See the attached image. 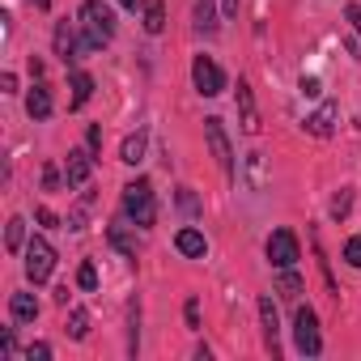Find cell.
I'll list each match as a JSON object with an SVG mask.
<instances>
[{
    "label": "cell",
    "mask_w": 361,
    "mask_h": 361,
    "mask_svg": "<svg viewBox=\"0 0 361 361\" xmlns=\"http://www.w3.org/2000/svg\"><path fill=\"white\" fill-rule=\"evenodd\" d=\"M81 30H85V47L98 51L115 39V13L111 5H102V0H85L81 5Z\"/></svg>",
    "instance_id": "cell-1"
},
{
    "label": "cell",
    "mask_w": 361,
    "mask_h": 361,
    "mask_svg": "<svg viewBox=\"0 0 361 361\" xmlns=\"http://www.w3.org/2000/svg\"><path fill=\"white\" fill-rule=\"evenodd\" d=\"M123 213H128V221L140 226V230L153 226V217H157V200H153V183H149V178H132V183L123 188Z\"/></svg>",
    "instance_id": "cell-2"
},
{
    "label": "cell",
    "mask_w": 361,
    "mask_h": 361,
    "mask_svg": "<svg viewBox=\"0 0 361 361\" xmlns=\"http://www.w3.org/2000/svg\"><path fill=\"white\" fill-rule=\"evenodd\" d=\"M293 344H298V353H302V357H319V353H323L319 319H314V310H310V306H298V314H293Z\"/></svg>",
    "instance_id": "cell-3"
},
{
    "label": "cell",
    "mask_w": 361,
    "mask_h": 361,
    "mask_svg": "<svg viewBox=\"0 0 361 361\" xmlns=\"http://www.w3.org/2000/svg\"><path fill=\"white\" fill-rule=\"evenodd\" d=\"M51 272H56V251H51V243L47 238H30L26 243V276L35 281V285H43V281H51Z\"/></svg>",
    "instance_id": "cell-4"
},
{
    "label": "cell",
    "mask_w": 361,
    "mask_h": 361,
    "mask_svg": "<svg viewBox=\"0 0 361 361\" xmlns=\"http://www.w3.org/2000/svg\"><path fill=\"white\" fill-rule=\"evenodd\" d=\"M204 140H209V149H213V157H217L221 174H226V178H234V145H230L226 123H221L217 115H209V119H204Z\"/></svg>",
    "instance_id": "cell-5"
},
{
    "label": "cell",
    "mask_w": 361,
    "mask_h": 361,
    "mask_svg": "<svg viewBox=\"0 0 361 361\" xmlns=\"http://www.w3.org/2000/svg\"><path fill=\"white\" fill-rule=\"evenodd\" d=\"M302 259V247L293 238V230H272L268 234V264L272 268H293Z\"/></svg>",
    "instance_id": "cell-6"
},
{
    "label": "cell",
    "mask_w": 361,
    "mask_h": 361,
    "mask_svg": "<svg viewBox=\"0 0 361 361\" xmlns=\"http://www.w3.org/2000/svg\"><path fill=\"white\" fill-rule=\"evenodd\" d=\"M192 81H196V90H200L204 98H217V94L226 90V73H221L209 56H196V64H192Z\"/></svg>",
    "instance_id": "cell-7"
},
{
    "label": "cell",
    "mask_w": 361,
    "mask_h": 361,
    "mask_svg": "<svg viewBox=\"0 0 361 361\" xmlns=\"http://www.w3.org/2000/svg\"><path fill=\"white\" fill-rule=\"evenodd\" d=\"M94 174V149H68V161H64V183L68 188H85Z\"/></svg>",
    "instance_id": "cell-8"
},
{
    "label": "cell",
    "mask_w": 361,
    "mask_h": 361,
    "mask_svg": "<svg viewBox=\"0 0 361 361\" xmlns=\"http://www.w3.org/2000/svg\"><path fill=\"white\" fill-rule=\"evenodd\" d=\"M85 51H90L85 39H77V30H73L68 22H60V26H56V56H60L64 64H77Z\"/></svg>",
    "instance_id": "cell-9"
},
{
    "label": "cell",
    "mask_w": 361,
    "mask_h": 361,
    "mask_svg": "<svg viewBox=\"0 0 361 361\" xmlns=\"http://www.w3.org/2000/svg\"><path fill=\"white\" fill-rule=\"evenodd\" d=\"M238 123L247 136H259V111H255V94L247 81H238Z\"/></svg>",
    "instance_id": "cell-10"
},
{
    "label": "cell",
    "mask_w": 361,
    "mask_h": 361,
    "mask_svg": "<svg viewBox=\"0 0 361 361\" xmlns=\"http://www.w3.org/2000/svg\"><path fill=\"white\" fill-rule=\"evenodd\" d=\"M259 319H264V344H268V353L276 357V353H281V319H276L272 298H259Z\"/></svg>",
    "instance_id": "cell-11"
},
{
    "label": "cell",
    "mask_w": 361,
    "mask_h": 361,
    "mask_svg": "<svg viewBox=\"0 0 361 361\" xmlns=\"http://www.w3.org/2000/svg\"><path fill=\"white\" fill-rule=\"evenodd\" d=\"M174 247L183 251L188 259H204V255H209V243H204V234H200V230H192V226L174 234Z\"/></svg>",
    "instance_id": "cell-12"
},
{
    "label": "cell",
    "mask_w": 361,
    "mask_h": 361,
    "mask_svg": "<svg viewBox=\"0 0 361 361\" xmlns=\"http://www.w3.org/2000/svg\"><path fill=\"white\" fill-rule=\"evenodd\" d=\"M336 115H340L336 102H323V106L306 119V132H310V136H331V132H336Z\"/></svg>",
    "instance_id": "cell-13"
},
{
    "label": "cell",
    "mask_w": 361,
    "mask_h": 361,
    "mask_svg": "<svg viewBox=\"0 0 361 361\" xmlns=\"http://www.w3.org/2000/svg\"><path fill=\"white\" fill-rule=\"evenodd\" d=\"M192 22H196V35L213 39V35H217V5H213V0H196Z\"/></svg>",
    "instance_id": "cell-14"
},
{
    "label": "cell",
    "mask_w": 361,
    "mask_h": 361,
    "mask_svg": "<svg viewBox=\"0 0 361 361\" xmlns=\"http://www.w3.org/2000/svg\"><path fill=\"white\" fill-rule=\"evenodd\" d=\"M9 314H13V323H35V319H39L35 293H13V298H9Z\"/></svg>",
    "instance_id": "cell-15"
},
{
    "label": "cell",
    "mask_w": 361,
    "mask_h": 361,
    "mask_svg": "<svg viewBox=\"0 0 361 361\" xmlns=\"http://www.w3.org/2000/svg\"><path fill=\"white\" fill-rule=\"evenodd\" d=\"M140 26H145V35H161L166 30V0H145Z\"/></svg>",
    "instance_id": "cell-16"
},
{
    "label": "cell",
    "mask_w": 361,
    "mask_h": 361,
    "mask_svg": "<svg viewBox=\"0 0 361 361\" xmlns=\"http://www.w3.org/2000/svg\"><path fill=\"white\" fill-rule=\"evenodd\" d=\"M26 111H30V119H47L51 115V90L47 85H35L30 98H26Z\"/></svg>",
    "instance_id": "cell-17"
},
{
    "label": "cell",
    "mask_w": 361,
    "mask_h": 361,
    "mask_svg": "<svg viewBox=\"0 0 361 361\" xmlns=\"http://www.w3.org/2000/svg\"><path fill=\"white\" fill-rule=\"evenodd\" d=\"M145 145H149V136H145V132H136V136H128V140H123V149H119V161H128V166H136V161H145Z\"/></svg>",
    "instance_id": "cell-18"
},
{
    "label": "cell",
    "mask_w": 361,
    "mask_h": 361,
    "mask_svg": "<svg viewBox=\"0 0 361 361\" xmlns=\"http://www.w3.org/2000/svg\"><path fill=\"white\" fill-rule=\"evenodd\" d=\"M94 98V77L90 73H73V106H85Z\"/></svg>",
    "instance_id": "cell-19"
},
{
    "label": "cell",
    "mask_w": 361,
    "mask_h": 361,
    "mask_svg": "<svg viewBox=\"0 0 361 361\" xmlns=\"http://www.w3.org/2000/svg\"><path fill=\"white\" fill-rule=\"evenodd\" d=\"M22 243H26V221H22V217H9V226H5V247H9V251H22Z\"/></svg>",
    "instance_id": "cell-20"
},
{
    "label": "cell",
    "mask_w": 361,
    "mask_h": 361,
    "mask_svg": "<svg viewBox=\"0 0 361 361\" xmlns=\"http://www.w3.org/2000/svg\"><path fill=\"white\" fill-rule=\"evenodd\" d=\"M276 289H281V298H298V293H302V276H298L293 268H281V276H276Z\"/></svg>",
    "instance_id": "cell-21"
},
{
    "label": "cell",
    "mask_w": 361,
    "mask_h": 361,
    "mask_svg": "<svg viewBox=\"0 0 361 361\" xmlns=\"http://www.w3.org/2000/svg\"><path fill=\"white\" fill-rule=\"evenodd\" d=\"M68 336L73 340H85L90 336V314L85 310H68Z\"/></svg>",
    "instance_id": "cell-22"
},
{
    "label": "cell",
    "mask_w": 361,
    "mask_h": 361,
    "mask_svg": "<svg viewBox=\"0 0 361 361\" xmlns=\"http://www.w3.org/2000/svg\"><path fill=\"white\" fill-rule=\"evenodd\" d=\"M111 243H115V247H119L123 255H136V243L128 238V230H123V221H119V226H111Z\"/></svg>",
    "instance_id": "cell-23"
},
{
    "label": "cell",
    "mask_w": 361,
    "mask_h": 361,
    "mask_svg": "<svg viewBox=\"0 0 361 361\" xmlns=\"http://www.w3.org/2000/svg\"><path fill=\"white\" fill-rule=\"evenodd\" d=\"M77 285H81L85 293H94V289H98V268H94V264H81V268H77Z\"/></svg>",
    "instance_id": "cell-24"
},
{
    "label": "cell",
    "mask_w": 361,
    "mask_h": 361,
    "mask_svg": "<svg viewBox=\"0 0 361 361\" xmlns=\"http://www.w3.org/2000/svg\"><path fill=\"white\" fill-rule=\"evenodd\" d=\"M348 204H353V196H348V192H340V196L331 200V217H336V221H344V217H348Z\"/></svg>",
    "instance_id": "cell-25"
},
{
    "label": "cell",
    "mask_w": 361,
    "mask_h": 361,
    "mask_svg": "<svg viewBox=\"0 0 361 361\" xmlns=\"http://www.w3.org/2000/svg\"><path fill=\"white\" fill-rule=\"evenodd\" d=\"M183 319H188V327H192V331H200V302H196V298L183 306Z\"/></svg>",
    "instance_id": "cell-26"
},
{
    "label": "cell",
    "mask_w": 361,
    "mask_h": 361,
    "mask_svg": "<svg viewBox=\"0 0 361 361\" xmlns=\"http://www.w3.org/2000/svg\"><path fill=\"white\" fill-rule=\"evenodd\" d=\"M26 361H51V344H43V340L30 344V348H26Z\"/></svg>",
    "instance_id": "cell-27"
},
{
    "label": "cell",
    "mask_w": 361,
    "mask_h": 361,
    "mask_svg": "<svg viewBox=\"0 0 361 361\" xmlns=\"http://www.w3.org/2000/svg\"><path fill=\"white\" fill-rule=\"evenodd\" d=\"M344 259H348L353 268H361V238H348V243H344Z\"/></svg>",
    "instance_id": "cell-28"
},
{
    "label": "cell",
    "mask_w": 361,
    "mask_h": 361,
    "mask_svg": "<svg viewBox=\"0 0 361 361\" xmlns=\"http://www.w3.org/2000/svg\"><path fill=\"white\" fill-rule=\"evenodd\" d=\"M0 348H5V357H13V353H18V340H13V331H5V336H0Z\"/></svg>",
    "instance_id": "cell-29"
},
{
    "label": "cell",
    "mask_w": 361,
    "mask_h": 361,
    "mask_svg": "<svg viewBox=\"0 0 361 361\" xmlns=\"http://www.w3.org/2000/svg\"><path fill=\"white\" fill-rule=\"evenodd\" d=\"M85 145H90V149L98 153V149H102V128H90V136H85Z\"/></svg>",
    "instance_id": "cell-30"
},
{
    "label": "cell",
    "mask_w": 361,
    "mask_h": 361,
    "mask_svg": "<svg viewBox=\"0 0 361 361\" xmlns=\"http://www.w3.org/2000/svg\"><path fill=\"white\" fill-rule=\"evenodd\" d=\"M178 204H183V209H188V213H196V196H192V192H188V188H183V192H178Z\"/></svg>",
    "instance_id": "cell-31"
},
{
    "label": "cell",
    "mask_w": 361,
    "mask_h": 361,
    "mask_svg": "<svg viewBox=\"0 0 361 361\" xmlns=\"http://www.w3.org/2000/svg\"><path fill=\"white\" fill-rule=\"evenodd\" d=\"M35 217H39V221H43V226H60V217H56V213H51V209H39V213H35Z\"/></svg>",
    "instance_id": "cell-32"
},
{
    "label": "cell",
    "mask_w": 361,
    "mask_h": 361,
    "mask_svg": "<svg viewBox=\"0 0 361 361\" xmlns=\"http://www.w3.org/2000/svg\"><path fill=\"white\" fill-rule=\"evenodd\" d=\"M348 22H353V30L361 35V5H348Z\"/></svg>",
    "instance_id": "cell-33"
},
{
    "label": "cell",
    "mask_w": 361,
    "mask_h": 361,
    "mask_svg": "<svg viewBox=\"0 0 361 361\" xmlns=\"http://www.w3.org/2000/svg\"><path fill=\"white\" fill-rule=\"evenodd\" d=\"M43 183H47V188H56V183H60V170H56V166H47V170H43Z\"/></svg>",
    "instance_id": "cell-34"
},
{
    "label": "cell",
    "mask_w": 361,
    "mask_h": 361,
    "mask_svg": "<svg viewBox=\"0 0 361 361\" xmlns=\"http://www.w3.org/2000/svg\"><path fill=\"white\" fill-rule=\"evenodd\" d=\"M302 94H310V98H314V94H319V81H314V77H302Z\"/></svg>",
    "instance_id": "cell-35"
},
{
    "label": "cell",
    "mask_w": 361,
    "mask_h": 361,
    "mask_svg": "<svg viewBox=\"0 0 361 361\" xmlns=\"http://www.w3.org/2000/svg\"><path fill=\"white\" fill-rule=\"evenodd\" d=\"M221 13L226 18H238V0H221Z\"/></svg>",
    "instance_id": "cell-36"
},
{
    "label": "cell",
    "mask_w": 361,
    "mask_h": 361,
    "mask_svg": "<svg viewBox=\"0 0 361 361\" xmlns=\"http://www.w3.org/2000/svg\"><path fill=\"white\" fill-rule=\"evenodd\" d=\"M0 85H5V94H13V90H18V77H13V73H5V77H0Z\"/></svg>",
    "instance_id": "cell-37"
},
{
    "label": "cell",
    "mask_w": 361,
    "mask_h": 361,
    "mask_svg": "<svg viewBox=\"0 0 361 361\" xmlns=\"http://www.w3.org/2000/svg\"><path fill=\"white\" fill-rule=\"evenodd\" d=\"M30 5H39V9H47V5H51V0H30Z\"/></svg>",
    "instance_id": "cell-38"
},
{
    "label": "cell",
    "mask_w": 361,
    "mask_h": 361,
    "mask_svg": "<svg viewBox=\"0 0 361 361\" xmlns=\"http://www.w3.org/2000/svg\"><path fill=\"white\" fill-rule=\"evenodd\" d=\"M119 5H123V9H136V0H119Z\"/></svg>",
    "instance_id": "cell-39"
}]
</instances>
